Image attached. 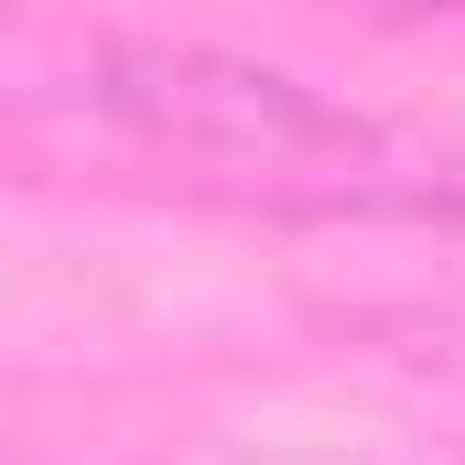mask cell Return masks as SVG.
Segmentation results:
<instances>
[{
  "label": "cell",
  "mask_w": 465,
  "mask_h": 465,
  "mask_svg": "<svg viewBox=\"0 0 465 465\" xmlns=\"http://www.w3.org/2000/svg\"><path fill=\"white\" fill-rule=\"evenodd\" d=\"M54 109L87 130V173L217 195V206L357 217V206H401L444 184L411 130L336 109L303 76H271L238 54H109Z\"/></svg>",
  "instance_id": "1"
},
{
  "label": "cell",
  "mask_w": 465,
  "mask_h": 465,
  "mask_svg": "<svg viewBox=\"0 0 465 465\" xmlns=\"http://www.w3.org/2000/svg\"><path fill=\"white\" fill-rule=\"evenodd\" d=\"M411 11H465V0H411Z\"/></svg>",
  "instance_id": "2"
}]
</instances>
